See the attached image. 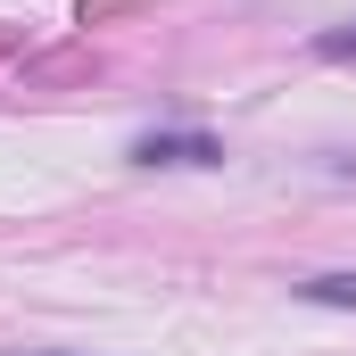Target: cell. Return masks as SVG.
Listing matches in <instances>:
<instances>
[{"mask_svg": "<svg viewBox=\"0 0 356 356\" xmlns=\"http://www.w3.org/2000/svg\"><path fill=\"white\" fill-rule=\"evenodd\" d=\"M315 58H356V25H332V33H315Z\"/></svg>", "mask_w": 356, "mask_h": 356, "instance_id": "cell-3", "label": "cell"}, {"mask_svg": "<svg viewBox=\"0 0 356 356\" xmlns=\"http://www.w3.org/2000/svg\"><path fill=\"white\" fill-rule=\"evenodd\" d=\"M298 298H315V307H356V273H315V282H298Z\"/></svg>", "mask_w": 356, "mask_h": 356, "instance_id": "cell-2", "label": "cell"}, {"mask_svg": "<svg viewBox=\"0 0 356 356\" xmlns=\"http://www.w3.org/2000/svg\"><path fill=\"white\" fill-rule=\"evenodd\" d=\"M133 158L141 166H224V141L216 133H141Z\"/></svg>", "mask_w": 356, "mask_h": 356, "instance_id": "cell-1", "label": "cell"}]
</instances>
